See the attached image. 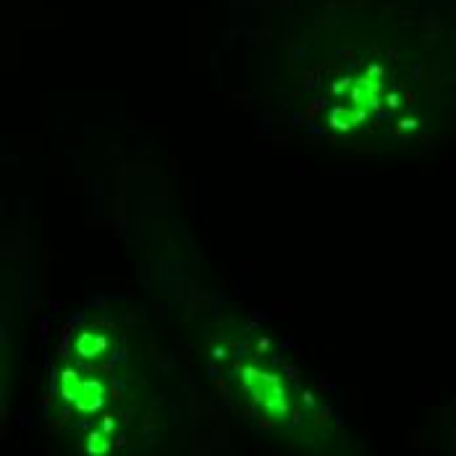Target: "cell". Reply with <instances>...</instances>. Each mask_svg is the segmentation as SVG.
<instances>
[{"instance_id": "6da1fadb", "label": "cell", "mask_w": 456, "mask_h": 456, "mask_svg": "<svg viewBox=\"0 0 456 456\" xmlns=\"http://www.w3.org/2000/svg\"><path fill=\"white\" fill-rule=\"evenodd\" d=\"M244 383H247V391L257 399L260 406L267 414H286V396L276 375H267V372L257 370V367H247L244 370Z\"/></svg>"}]
</instances>
